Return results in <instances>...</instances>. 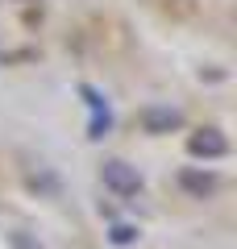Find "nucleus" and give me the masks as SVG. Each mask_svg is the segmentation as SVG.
Instances as JSON below:
<instances>
[{
    "instance_id": "obj_1",
    "label": "nucleus",
    "mask_w": 237,
    "mask_h": 249,
    "mask_svg": "<svg viewBox=\"0 0 237 249\" xmlns=\"http://www.w3.org/2000/svg\"><path fill=\"white\" fill-rule=\"evenodd\" d=\"M100 178H104V187L117 191L121 199H133L141 191L138 166H129V162H121V158H104V162H100Z\"/></svg>"
},
{
    "instance_id": "obj_2",
    "label": "nucleus",
    "mask_w": 237,
    "mask_h": 249,
    "mask_svg": "<svg viewBox=\"0 0 237 249\" xmlns=\"http://www.w3.org/2000/svg\"><path fill=\"white\" fill-rule=\"evenodd\" d=\"M138 124H141V133H150V137H167L175 129H183V112L171 108V104H146L138 112Z\"/></svg>"
},
{
    "instance_id": "obj_3",
    "label": "nucleus",
    "mask_w": 237,
    "mask_h": 249,
    "mask_svg": "<svg viewBox=\"0 0 237 249\" xmlns=\"http://www.w3.org/2000/svg\"><path fill=\"white\" fill-rule=\"evenodd\" d=\"M179 191L187 199H212L220 191V178L212 170H200V166H183L179 170Z\"/></svg>"
},
{
    "instance_id": "obj_4",
    "label": "nucleus",
    "mask_w": 237,
    "mask_h": 249,
    "mask_svg": "<svg viewBox=\"0 0 237 249\" xmlns=\"http://www.w3.org/2000/svg\"><path fill=\"white\" fill-rule=\"evenodd\" d=\"M187 150L196 154V158H225L229 154V142L220 129H196L192 137H187Z\"/></svg>"
},
{
    "instance_id": "obj_5",
    "label": "nucleus",
    "mask_w": 237,
    "mask_h": 249,
    "mask_svg": "<svg viewBox=\"0 0 237 249\" xmlns=\"http://www.w3.org/2000/svg\"><path fill=\"white\" fill-rule=\"evenodd\" d=\"M29 187L42 191V196H59V191H62V183H59L54 170H38V175H29Z\"/></svg>"
},
{
    "instance_id": "obj_6",
    "label": "nucleus",
    "mask_w": 237,
    "mask_h": 249,
    "mask_svg": "<svg viewBox=\"0 0 237 249\" xmlns=\"http://www.w3.org/2000/svg\"><path fill=\"white\" fill-rule=\"evenodd\" d=\"M79 96L88 100L92 116H104V112H108V100H104V91H100V88H92V83H79Z\"/></svg>"
},
{
    "instance_id": "obj_7",
    "label": "nucleus",
    "mask_w": 237,
    "mask_h": 249,
    "mask_svg": "<svg viewBox=\"0 0 237 249\" xmlns=\"http://www.w3.org/2000/svg\"><path fill=\"white\" fill-rule=\"evenodd\" d=\"M9 245L13 249H42V241L34 232H25V229H9Z\"/></svg>"
},
{
    "instance_id": "obj_8",
    "label": "nucleus",
    "mask_w": 237,
    "mask_h": 249,
    "mask_svg": "<svg viewBox=\"0 0 237 249\" xmlns=\"http://www.w3.org/2000/svg\"><path fill=\"white\" fill-rule=\"evenodd\" d=\"M108 133H113V112L92 116V124H88V137H92V142H100V137H108Z\"/></svg>"
},
{
    "instance_id": "obj_9",
    "label": "nucleus",
    "mask_w": 237,
    "mask_h": 249,
    "mask_svg": "<svg viewBox=\"0 0 237 249\" xmlns=\"http://www.w3.org/2000/svg\"><path fill=\"white\" fill-rule=\"evenodd\" d=\"M108 241H113V245H133V241H138V229H133V224H113V229H108Z\"/></svg>"
}]
</instances>
